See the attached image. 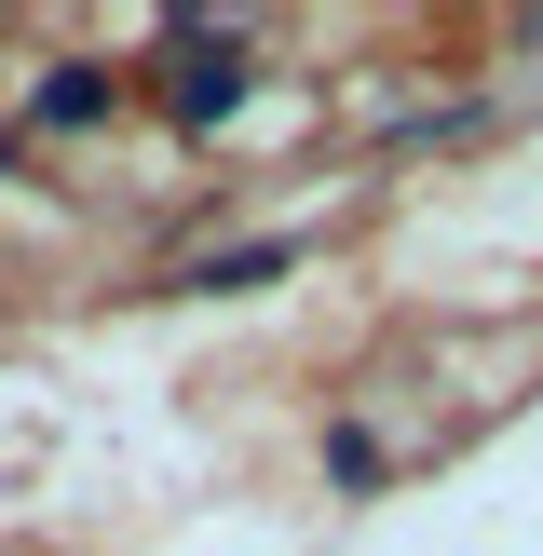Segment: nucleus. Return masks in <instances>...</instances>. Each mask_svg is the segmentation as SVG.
Here are the masks:
<instances>
[{
  "label": "nucleus",
  "instance_id": "nucleus-1",
  "mask_svg": "<svg viewBox=\"0 0 543 556\" xmlns=\"http://www.w3.org/2000/svg\"><path fill=\"white\" fill-rule=\"evenodd\" d=\"M163 96H177V123L244 109V27H177V41H163Z\"/></svg>",
  "mask_w": 543,
  "mask_h": 556
},
{
  "label": "nucleus",
  "instance_id": "nucleus-2",
  "mask_svg": "<svg viewBox=\"0 0 543 556\" xmlns=\"http://www.w3.org/2000/svg\"><path fill=\"white\" fill-rule=\"evenodd\" d=\"M41 123H54V136H96V123H109V68H54V81H41Z\"/></svg>",
  "mask_w": 543,
  "mask_h": 556
},
{
  "label": "nucleus",
  "instance_id": "nucleus-3",
  "mask_svg": "<svg viewBox=\"0 0 543 556\" xmlns=\"http://www.w3.org/2000/svg\"><path fill=\"white\" fill-rule=\"evenodd\" d=\"M299 258V244H231V258H204V271H190V286H272V271H286Z\"/></svg>",
  "mask_w": 543,
  "mask_h": 556
},
{
  "label": "nucleus",
  "instance_id": "nucleus-4",
  "mask_svg": "<svg viewBox=\"0 0 543 556\" xmlns=\"http://www.w3.org/2000/svg\"><path fill=\"white\" fill-rule=\"evenodd\" d=\"M0 177H14V136H0Z\"/></svg>",
  "mask_w": 543,
  "mask_h": 556
}]
</instances>
